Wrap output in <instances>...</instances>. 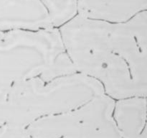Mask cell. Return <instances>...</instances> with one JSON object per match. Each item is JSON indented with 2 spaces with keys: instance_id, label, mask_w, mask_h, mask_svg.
Listing matches in <instances>:
<instances>
[{
  "instance_id": "3",
  "label": "cell",
  "mask_w": 147,
  "mask_h": 138,
  "mask_svg": "<svg viewBox=\"0 0 147 138\" xmlns=\"http://www.w3.org/2000/svg\"><path fill=\"white\" fill-rule=\"evenodd\" d=\"M114 102L103 93L30 124L20 130L18 138H120L113 119Z\"/></svg>"
},
{
  "instance_id": "1",
  "label": "cell",
  "mask_w": 147,
  "mask_h": 138,
  "mask_svg": "<svg viewBox=\"0 0 147 138\" xmlns=\"http://www.w3.org/2000/svg\"><path fill=\"white\" fill-rule=\"evenodd\" d=\"M58 30L76 71L100 83L105 94L146 96L147 11L123 22L77 14Z\"/></svg>"
},
{
  "instance_id": "8",
  "label": "cell",
  "mask_w": 147,
  "mask_h": 138,
  "mask_svg": "<svg viewBox=\"0 0 147 138\" xmlns=\"http://www.w3.org/2000/svg\"><path fill=\"white\" fill-rule=\"evenodd\" d=\"M21 129L3 126L0 127V138H18Z\"/></svg>"
},
{
  "instance_id": "6",
  "label": "cell",
  "mask_w": 147,
  "mask_h": 138,
  "mask_svg": "<svg viewBox=\"0 0 147 138\" xmlns=\"http://www.w3.org/2000/svg\"><path fill=\"white\" fill-rule=\"evenodd\" d=\"M113 119L120 138H147L146 96L115 100Z\"/></svg>"
},
{
  "instance_id": "2",
  "label": "cell",
  "mask_w": 147,
  "mask_h": 138,
  "mask_svg": "<svg viewBox=\"0 0 147 138\" xmlns=\"http://www.w3.org/2000/svg\"><path fill=\"white\" fill-rule=\"evenodd\" d=\"M103 93L100 83L78 72L51 79L29 78L0 91V127L24 129L42 118L75 109Z\"/></svg>"
},
{
  "instance_id": "5",
  "label": "cell",
  "mask_w": 147,
  "mask_h": 138,
  "mask_svg": "<svg viewBox=\"0 0 147 138\" xmlns=\"http://www.w3.org/2000/svg\"><path fill=\"white\" fill-rule=\"evenodd\" d=\"M147 11V0H78V14L93 20L123 22Z\"/></svg>"
},
{
  "instance_id": "4",
  "label": "cell",
  "mask_w": 147,
  "mask_h": 138,
  "mask_svg": "<svg viewBox=\"0 0 147 138\" xmlns=\"http://www.w3.org/2000/svg\"><path fill=\"white\" fill-rule=\"evenodd\" d=\"M53 27L40 0H0V30H37Z\"/></svg>"
},
{
  "instance_id": "7",
  "label": "cell",
  "mask_w": 147,
  "mask_h": 138,
  "mask_svg": "<svg viewBox=\"0 0 147 138\" xmlns=\"http://www.w3.org/2000/svg\"><path fill=\"white\" fill-rule=\"evenodd\" d=\"M53 27L58 28L78 14V0H40Z\"/></svg>"
}]
</instances>
